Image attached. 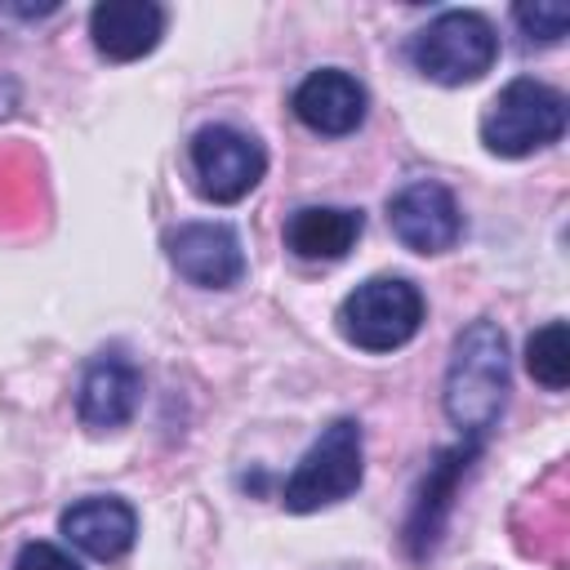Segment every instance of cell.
Segmentation results:
<instances>
[{
    "label": "cell",
    "instance_id": "cell-1",
    "mask_svg": "<svg viewBox=\"0 0 570 570\" xmlns=\"http://www.w3.org/2000/svg\"><path fill=\"white\" fill-rule=\"evenodd\" d=\"M503 401H508V338L494 321H472L450 352L445 414L468 441H476L494 428Z\"/></svg>",
    "mask_w": 570,
    "mask_h": 570
},
{
    "label": "cell",
    "instance_id": "cell-2",
    "mask_svg": "<svg viewBox=\"0 0 570 570\" xmlns=\"http://www.w3.org/2000/svg\"><path fill=\"white\" fill-rule=\"evenodd\" d=\"M561 129H566V98L552 85L530 80V76L508 80L481 116V142L508 160L557 142Z\"/></svg>",
    "mask_w": 570,
    "mask_h": 570
},
{
    "label": "cell",
    "instance_id": "cell-3",
    "mask_svg": "<svg viewBox=\"0 0 570 570\" xmlns=\"http://www.w3.org/2000/svg\"><path fill=\"white\" fill-rule=\"evenodd\" d=\"M419 325H423V294L405 276H370L338 307V330L361 352L405 347L419 334Z\"/></svg>",
    "mask_w": 570,
    "mask_h": 570
},
{
    "label": "cell",
    "instance_id": "cell-4",
    "mask_svg": "<svg viewBox=\"0 0 570 570\" xmlns=\"http://www.w3.org/2000/svg\"><path fill=\"white\" fill-rule=\"evenodd\" d=\"M414 67L436 85H472L481 80L499 58L494 27L472 9H445L436 13L410 45Z\"/></svg>",
    "mask_w": 570,
    "mask_h": 570
},
{
    "label": "cell",
    "instance_id": "cell-5",
    "mask_svg": "<svg viewBox=\"0 0 570 570\" xmlns=\"http://www.w3.org/2000/svg\"><path fill=\"white\" fill-rule=\"evenodd\" d=\"M356 485H361V428L352 419H334L316 436V445L298 459L281 499L289 512H316L325 503L347 499Z\"/></svg>",
    "mask_w": 570,
    "mask_h": 570
},
{
    "label": "cell",
    "instance_id": "cell-6",
    "mask_svg": "<svg viewBox=\"0 0 570 570\" xmlns=\"http://www.w3.org/2000/svg\"><path fill=\"white\" fill-rule=\"evenodd\" d=\"M263 169H267V156L249 134H240L232 125L196 129V138H191V174H196V187H200L205 200L236 205L240 196H249L258 187Z\"/></svg>",
    "mask_w": 570,
    "mask_h": 570
},
{
    "label": "cell",
    "instance_id": "cell-7",
    "mask_svg": "<svg viewBox=\"0 0 570 570\" xmlns=\"http://www.w3.org/2000/svg\"><path fill=\"white\" fill-rule=\"evenodd\" d=\"M387 223H392L396 240L414 254H445L463 236V214H459L454 191L432 178L401 187L387 205Z\"/></svg>",
    "mask_w": 570,
    "mask_h": 570
},
{
    "label": "cell",
    "instance_id": "cell-8",
    "mask_svg": "<svg viewBox=\"0 0 570 570\" xmlns=\"http://www.w3.org/2000/svg\"><path fill=\"white\" fill-rule=\"evenodd\" d=\"M169 263L200 289H227L245 276V254L232 227L223 223H183L165 236Z\"/></svg>",
    "mask_w": 570,
    "mask_h": 570
},
{
    "label": "cell",
    "instance_id": "cell-9",
    "mask_svg": "<svg viewBox=\"0 0 570 570\" xmlns=\"http://www.w3.org/2000/svg\"><path fill=\"white\" fill-rule=\"evenodd\" d=\"M89 36L102 58L134 62L151 53L165 36V9L151 0H102L89 13Z\"/></svg>",
    "mask_w": 570,
    "mask_h": 570
},
{
    "label": "cell",
    "instance_id": "cell-10",
    "mask_svg": "<svg viewBox=\"0 0 570 570\" xmlns=\"http://www.w3.org/2000/svg\"><path fill=\"white\" fill-rule=\"evenodd\" d=\"M294 116L312 129V134H352L361 120H365V89L356 76L338 71V67H325V71H312L298 89H294Z\"/></svg>",
    "mask_w": 570,
    "mask_h": 570
},
{
    "label": "cell",
    "instance_id": "cell-11",
    "mask_svg": "<svg viewBox=\"0 0 570 570\" xmlns=\"http://www.w3.org/2000/svg\"><path fill=\"white\" fill-rule=\"evenodd\" d=\"M138 392H142V379L125 356H116V352L94 356L85 379H80V419H85V428H94V432L125 428L138 410Z\"/></svg>",
    "mask_w": 570,
    "mask_h": 570
},
{
    "label": "cell",
    "instance_id": "cell-12",
    "mask_svg": "<svg viewBox=\"0 0 570 570\" xmlns=\"http://www.w3.org/2000/svg\"><path fill=\"white\" fill-rule=\"evenodd\" d=\"M62 534L89 552L94 561H116L134 548V534H138V517L125 499H111V494H94V499H80L62 512Z\"/></svg>",
    "mask_w": 570,
    "mask_h": 570
},
{
    "label": "cell",
    "instance_id": "cell-13",
    "mask_svg": "<svg viewBox=\"0 0 570 570\" xmlns=\"http://www.w3.org/2000/svg\"><path fill=\"white\" fill-rule=\"evenodd\" d=\"M361 209H338V205H303L285 223V245L298 258H343L356 236H361Z\"/></svg>",
    "mask_w": 570,
    "mask_h": 570
},
{
    "label": "cell",
    "instance_id": "cell-14",
    "mask_svg": "<svg viewBox=\"0 0 570 570\" xmlns=\"http://www.w3.org/2000/svg\"><path fill=\"white\" fill-rule=\"evenodd\" d=\"M472 454H476V441H468V445H459V450H445L441 459H436V468H432V476H428V485H423V494H419V503H414V517H410V543H414V552H423V548H432V539H436V530H441V517H445V508H450V494H454V476L472 463Z\"/></svg>",
    "mask_w": 570,
    "mask_h": 570
},
{
    "label": "cell",
    "instance_id": "cell-15",
    "mask_svg": "<svg viewBox=\"0 0 570 570\" xmlns=\"http://www.w3.org/2000/svg\"><path fill=\"white\" fill-rule=\"evenodd\" d=\"M525 370L548 392H561L570 383V330H566V321H548L543 330L530 334V343H525Z\"/></svg>",
    "mask_w": 570,
    "mask_h": 570
},
{
    "label": "cell",
    "instance_id": "cell-16",
    "mask_svg": "<svg viewBox=\"0 0 570 570\" xmlns=\"http://www.w3.org/2000/svg\"><path fill=\"white\" fill-rule=\"evenodd\" d=\"M517 27L525 31V40H539V45H557L570 27V9L561 0H534V4H517L512 9Z\"/></svg>",
    "mask_w": 570,
    "mask_h": 570
},
{
    "label": "cell",
    "instance_id": "cell-17",
    "mask_svg": "<svg viewBox=\"0 0 570 570\" xmlns=\"http://www.w3.org/2000/svg\"><path fill=\"white\" fill-rule=\"evenodd\" d=\"M13 570H80V561H71V552H62L58 543H22Z\"/></svg>",
    "mask_w": 570,
    "mask_h": 570
}]
</instances>
